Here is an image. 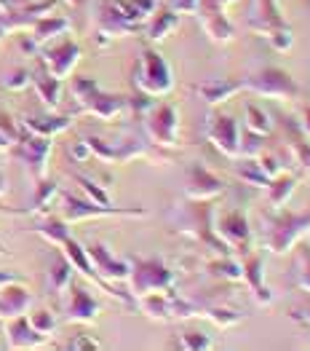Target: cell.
<instances>
[{"label":"cell","instance_id":"1","mask_svg":"<svg viewBox=\"0 0 310 351\" xmlns=\"http://www.w3.org/2000/svg\"><path fill=\"white\" fill-rule=\"evenodd\" d=\"M310 234V209H268L259 212V241L270 255H286L292 247Z\"/></svg>","mask_w":310,"mask_h":351},{"label":"cell","instance_id":"2","mask_svg":"<svg viewBox=\"0 0 310 351\" xmlns=\"http://www.w3.org/2000/svg\"><path fill=\"white\" fill-rule=\"evenodd\" d=\"M177 231L190 236L193 241H201L203 247H209L217 255H230L222 239L214 234V202H185L182 206L174 209L171 215Z\"/></svg>","mask_w":310,"mask_h":351},{"label":"cell","instance_id":"3","mask_svg":"<svg viewBox=\"0 0 310 351\" xmlns=\"http://www.w3.org/2000/svg\"><path fill=\"white\" fill-rule=\"evenodd\" d=\"M70 94L78 105V113L94 116L99 121H113V118L123 116L129 110V99L120 94H110L99 86L94 78L88 75H78L70 84Z\"/></svg>","mask_w":310,"mask_h":351},{"label":"cell","instance_id":"4","mask_svg":"<svg viewBox=\"0 0 310 351\" xmlns=\"http://www.w3.org/2000/svg\"><path fill=\"white\" fill-rule=\"evenodd\" d=\"M91 156H96L105 164H129L134 158H155V161H169V156L161 153V147L153 143H144L142 137H118V140H105L96 134L83 137Z\"/></svg>","mask_w":310,"mask_h":351},{"label":"cell","instance_id":"5","mask_svg":"<svg viewBox=\"0 0 310 351\" xmlns=\"http://www.w3.org/2000/svg\"><path fill=\"white\" fill-rule=\"evenodd\" d=\"M129 295L137 300L142 295L166 293L174 287V274L164 261L158 258H129Z\"/></svg>","mask_w":310,"mask_h":351},{"label":"cell","instance_id":"6","mask_svg":"<svg viewBox=\"0 0 310 351\" xmlns=\"http://www.w3.org/2000/svg\"><path fill=\"white\" fill-rule=\"evenodd\" d=\"M241 86L244 91H252L257 97H265V99H279V102H292L300 97V86L297 81L281 70V67H259L249 75L241 78Z\"/></svg>","mask_w":310,"mask_h":351},{"label":"cell","instance_id":"7","mask_svg":"<svg viewBox=\"0 0 310 351\" xmlns=\"http://www.w3.org/2000/svg\"><path fill=\"white\" fill-rule=\"evenodd\" d=\"M134 86L140 88V94H147V97H153V99L166 97L171 88H174L171 67L155 49H144L140 54V59H137V67H134Z\"/></svg>","mask_w":310,"mask_h":351},{"label":"cell","instance_id":"8","mask_svg":"<svg viewBox=\"0 0 310 351\" xmlns=\"http://www.w3.org/2000/svg\"><path fill=\"white\" fill-rule=\"evenodd\" d=\"M142 129L147 140L158 147L179 145V113L171 102H153L142 113Z\"/></svg>","mask_w":310,"mask_h":351},{"label":"cell","instance_id":"9","mask_svg":"<svg viewBox=\"0 0 310 351\" xmlns=\"http://www.w3.org/2000/svg\"><path fill=\"white\" fill-rule=\"evenodd\" d=\"M59 204H62V220L67 226L91 220V217H144L147 209L144 206H102L94 204L91 199H78L73 193H59Z\"/></svg>","mask_w":310,"mask_h":351},{"label":"cell","instance_id":"10","mask_svg":"<svg viewBox=\"0 0 310 351\" xmlns=\"http://www.w3.org/2000/svg\"><path fill=\"white\" fill-rule=\"evenodd\" d=\"M214 234L222 239L230 252L246 255L252 247V226L249 217L241 209H230V212H214Z\"/></svg>","mask_w":310,"mask_h":351},{"label":"cell","instance_id":"11","mask_svg":"<svg viewBox=\"0 0 310 351\" xmlns=\"http://www.w3.org/2000/svg\"><path fill=\"white\" fill-rule=\"evenodd\" d=\"M14 156L22 161V164H27V169L32 172L35 180H43L46 172H49V158H51V150H54V143H51V137H40V134H25V137H19L14 145Z\"/></svg>","mask_w":310,"mask_h":351},{"label":"cell","instance_id":"12","mask_svg":"<svg viewBox=\"0 0 310 351\" xmlns=\"http://www.w3.org/2000/svg\"><path fill=\"white\" fill-rule=\"evenodd\" d=\"M206 137L227 158L241 156V126L227 113H211L206 121Z\"/></svg>","mask_w":310,"mask_h":351},{"label":"cell","instance_id":"13","mask_svg":"<svg viewBox=\"0 0 310 351\" xmlns=\"http://www.w3.org/2000/svg\"><path fill=\"white\" fill-rule=\"evenodd\" d=\"M227 3L233 0H198L196 14L201 19V27L214 43H230L235 38V27L225 14Z\"/></svg>","mask_w":310,"mask_h":351},{"label":"cell","instance_id":"14","mask_svg":"<svg viewBox=\"0 0 310 351\" xmlns=\"http://www.w3.org/2000/svg\"><path fill=\"white\" fill-rule=\"evenodd\" d=\"M40 62H43V70L46 73H51L54 78L64 81V78L73 75L75 64L81 62V46L73 38H64V40H59L54 46L43 49L40 51Z\"/></svg>","mask_w":310,"mask_h":351},{"label":"cell","instance_id":"15","mask_svg":"<svg viewBox=\"0 0 310 351\" xmlns=\"http://www.w3.org/2000/svg\"><path fill=\"white\" fill-rule=\"evenodd\" d=\"M225 193V182L201 164H190L185 172V199L190 202H214Z\"/></svg>","mask_w":310,"mask_h":351},{"label":"cell","instance_id":"16","mask_svg":"<svg viewBox=\"0 0 310 351\" xmlns=\"http://www.w3.org/2000/svg\"><path fill=\"white\" fill-rule=\"evenodd\" d=\"M102 306L94 295L88 293L81 285H73L67 287V303H64V322H75V324H94L99 317Z\"/></svg>","mask_w":310,"mask_h":351},{"label":"cell","instance_id":"17","mask_svg":"<svg viewBox=\"0 0 310 351\" xmlns=\"http://www.w3.org/2000/svg\"><path fill=\"white\" fill-rule=\"evenodd\" d=\"M246 27L257 32L259 38H268L270 32L286 27V19H283L281 8H279V0H252L249 14H246Z\"/></svg>","mask_w":310,"mask_h":351},{"label":"cell","instance_id":"18","mask_svg":"<svg viewBox=\"0 0 310 351\" xmlns=\"http://www.w3.org/2000/svg\"><path fill=\"white\" fill-rule=\"evenodd\" d=\"M241 279L246 282V287L252 290L254 300L257 303H262V306H268V303H273V290L265 285V271H262V255L259 252H246V255H241Z\"/></svg>","mask_w":310,"mask_h":351},{"label":"cell","instance_id":"19","mask_svg":"<svg viewBox=\"0 0 310 351\" xmlns=\"http://www.w3.org/2000/svg\"><path fill=\"white\" fill-rule=\"evenodd\" d=\"M29 308H32V293L27 285H22V279L0 287V319L3 322L25 317Z\"/></svg>","mask_w":310,"mask_h":351},{"label":"cell","instance_id":"20","mask_svg":"<svg viewBox=\"0 0 310 351\" xmlns=\"http://www.w3.org/2000/svg\"><path fill=\"white\" fill-rule=\"evenodd\" d=\"M86 252H88L91 263L96 268V274L105 282H126V276H129V261L126 258H115L105 244H88Z\"/></svg>","mask_w":310,"mask_h":351},{"label":"cell","instance_id":"21","mask_svg":"<svg viewBox=\"0 0 310 351\" xmlns=\"http://www.w3.org/2000/svg\"><path fill=\"white\" fill-rule=\"evenodd\" d=\"M3 335H5V346L8 349H40V346L49 343V338L40 335L27 322V314L16 317V319H8V324L3 327Z\"/></svg>","mask_w":310,"mask_h":351},{"label":"cell","instance_id":"22","mask_svg":"<svg viewBox=\"0 0 310 351\" xmlns=\"http://www.w3.org/2000/svg\"><path fill=\"white\" fill-rule=\"evenodd\" d=\"M238 91H244L241 78H206L196 86V94L206 105H222L227 99H233Z\"/></svg>","mask_w":310,"mask_h":351},{"label":"cell","instance_id":"23","mask_svg":"<svg viewBox=\"0 0 310 351\" xmlns=\"http://www.w3.org/2000/svg\"><path fill=\"white\" fill-rule=\"evenodd\" d=\"M19 126L29 132V134H40V137H57L62 132H67L70 126H73V116H25L19 118Z\"/></svg>","mask_w":310,"mask_h":351},{"label":"cell","instance_id":"24","mask_svg":"<svg viewBox=\"0 0 310 351\" xmlns=\"http://www.w3.org/2000/svg\"><path fill=\"white\" fill-rule=\"evenodd\" d=\"M179 27V14L174 11V8H155V14L147 19V25H144V32H147V38L153 40V43H161V40H166L174 29Z\"/></svg>","mask_w":310,"mask_h":351},{"label":"cell","instance_id":"25","mask_svg":"<svg viewBox=\"0 0 310 351\" xmlns=\"http://www.w3.org/2000/svg\"><path fill=\"white\" fill-rule=\"evenodd\" d=\"M29 86H35L40 102L46 105V110H57L59 99H62V81L59 78H54L46 70H40V73H32V84Z\"/></svg>","mask_w":310,"mask_h":351},{"label":"cell","instance_id":"26","mask_svg":"<svg viewBox=\"0 0 310 351\" xmlns=\"http://www.w3.org/2000/svg\"><path fill=\"white\" fill-rule=\"evenodd\" d=\"M29 29H32V40H35V43H46V40H51V38H57V35L70 32V19H67V16L46 14V16H40V19H35Z\"/></svg>","mask_w":310,"mask_h":351},{"label":"cell","instance_id":"27","mask_svg":"<svg viewBox=\"0 0 310 351\" xmlns=\"http://www.w3.org/2000/svg\"><path fill=\"white\" fill-rule=\"evenodd\" d=\"M294 258H292V279H294V287L310 293V244H294Z\"/></svg>","mask_w":310,"mask_h":351},{"label":"cell","instance_id":"28","mask_svg":"<svg viewBox=\"0 0 310 351\" xmlns=\"http://www.w3.org/2000/svg\"><path fill=\"white\" fill-rule=\"evenodd\" d=\"M294 188H297V177L294 175H276L270 182H268V204L270 209H281L286 206V202L292 199V193H294Z\"/></svg>","mask_w":310,"mask_h":351},{"label":"cell","instance_id":"29","mask_svg":"<svg viewBox=\"0 0 310 351\" xmlns=\"http://www.w3.org/2000/svg\"><path fill=\"white\" fill-rule=\"evenodd\" d=\"M171 290V287H169ZM169 290L166 293H150L137 298L134 303L140 306L142 311L150 317V319H161V322H169L171 319V306H169Z\"/></svg>","mask_w":310,"mask_h":351},{"label":"cell","instance_id":"30","mask_svg":"<svg viewBox=\"0 0 310 351\" xmlns=\"http://www.w3.org/2000/svg\"><path fill=\"white\" fill-rule=\"evenodd\" d=\"M38 185H35V199H32V206L27 209H8L11 215H29V212H43L46 206H51V199L59 196V185L54 180H35Z\"/></svg>","mask_w":310,"mask_h":351},{"label":"cell","instance_id":"31","mask_svg":"<svg viewBox=\"0 0 310 351\" xmlns=\"http://www.w3.org/2000/svg\"><path fill=\"white\" fill-rule=\"evenodd\" d=\"M233 172H235V177H238L244 185H252V188H259V191H265V188H268V182H270V177L262 172V167H259V161H257V158L235 161Z\"/></svg>","mask_w":310,"mask_h":351},{"label":"cell","instance_id":"32","mask_svg":"<svg viewBox=\"0 0 310 351\" xmlns=\"http://www.w3.org/2000/svg\"><path fill=\"white\" fill-rule=\"evenodd\" d=\"M73 263L64 258V252L62 255H57L54 258V263H51V268H49V293H64L67 287H70V282H73Z\"/></svg>","mask_w":310,"mask_h":351},{"label":"cell","instance_id":"33","mask_svg":"<svg viewBox=\"0 0 310 351\" xmlns=\"http://www.w3.org/2000/svg\"><path fill=\"white\" fill-rule=\"evenodd\" d=\"M206 271L214 279H225V282H241V261L230 258V255H217L206 263Z\"/></svg>","mask_w":310,"mask_h":351},{"label":"cell","instance_id":"34","mask_svg":"<svg viewBox=\"0 0 310 351\" xmlns=\"http://www.w3.org/2000/svg\"><path fill=\"white\" fill-rule=\"evenodd\" d=\"M244 126L254 132V134H259V137H270V132H273V121L270 116L265 113V108H259V105H254L249 102L246 108H244Z\"/></svg>","mask_w":310,"mask_h":351},{"label":"cell","instance_id":"35","mask_svg":"<svg viewBox=\"0 0 310 351\" xmlns=\"http://www.w3.org/2000/svg\"><path fill=\"white\" fill-rule=\"evenodd\" d=\"M29 231H32V234H38V236H43L49 244H59L64 236L70 234L67 223H64L62 217H51V215H49V217H43L40 223H35Z\"/></svg>","mask_w":310,"mask_h":351},{"label":"cell","instance_id":"36","mask_svg":"<svg viewBox=\"0 0 310 351\" xmlns=\"http://www.w3.org/2000/svg\"><path fill=\"white\" fill-rule=\"evenodd\" d=\"M201 317L211 319L217 327H233V324H238L241 319H244L241 311L227 308V306H201Z\"/></svg>","mask_w":310,"mask_h":351},{"label":"cell","instance_id":"37","mask_svg":"<svg viewBox=\"0 0 310 351\" xmlns=\"http://www.w3.org/2000/svg\"><path fill=\"white\" fill-rule=\"evenodd\" d=\"M73 180L81 185V191H83L86 196L94 202V204H102V206H113V202H110V196H107V191L105 188H99V182L96 180H91V177L81 175V172H75L73 175Z\"/></svg>","mask_w":310,"mask_h":351},{"label":"cell","instance_id":"38","mask_svg":"<svg viewBox=\"0 0 310 351\" xmlns=\"http://www.w3.org/2000/svg\"><path fill=\"white\" fill-rule=\"evenodd\" d=\"M27 322L40 332V335H46V338H51L54 332H57V317L49 311V308H35V311H27Z\"/></svg>","mask_w":310,"mask_h":351},{"label":"cell","instance_id":"39","mask_svg":"<svg viewBox=\"0 0 310 351\" xmlns=\"http://www.w3.org/2000/svg\"><path fill=\"white\" fill-rule=\"evenodd\" d=\"M29 84H32V73L25 70V67H14L0 78V86L5 91H25Z\"/></svg>","mask_w":310,"mask_h":351},{"label":"cell","instance_id":"40","mask_svg":"<svg viewBox=\"0 0 310 351\" xmlns=\"http://www.w3.org/2000/svg\"><path fill=\"white\" fill-rule=\"evenodd\" d=\"M262 153H265V137H259V134L246 129L241 134V156L244 158H259Z\"/></svg>","mask_w":310,"mask_h":351},{"label":"cell","instance_id":"41","mask_svg":"<svg viewBox=\"0 0 310 351\" xmlns=\"http://www.w3.org/2000/svg\"><path fill=\"white\" fill-rule=\"evenodd\" d=\"M265 40L270 43V49H273V51H279V54H281V51H289V49L294 46V32H292V27L286 25V27L270 32Z\"/></svg>","mask_w":310,"mask_h":351},{"label":"cell","instance_id":"42","mask_svg":"<svg viewBox=\"0 0 310 351\" xmlns=\"http://www.w3.org/2000/svg\"><path fill=\"white\" fill-rule=\"evenodd\" d=\"M211 338L203 335V332H182L179 335V349H188V351H206L211 349Z\"/></svg>","mask_w":310,"mask_h":351},{"label":"cell","instance_id":"43","mask_svg":"<svg viewBox=\"0 0 310 351\" xmlns=\"http://www.w3.org/2000/svg\"><path fill=\"white\" fill-rule=\"evenodd\" d=\"M70 156H73V161H78V164H86L88 158H91V147L86 140H75L73 145H70Z\"/></svg>","mask_w":310,"mask_h":351},{"label":"cell","instance_id":"44","mask_svg":"<svg viewBox=\"0 0 310 351\" xmlns=\"http://www.w3.org/2000/svg\"><path fill=\"white\" fill-rule=\"evenodd\" d=\"M292 153H294L297 164H300L302 169H308V172H310V145H308V143H292Z\"/></svg>","mask_w":310,"mask_h":351},{"label":"cell","instance_id":"45","mask_svg":"<svg viewBox=\"0 0 310 351\" xmlns=\"http://www.w3.org/2000/svg\"><path fill=\"white\" fill-rule=\"evenodd\" d=\"M257 161H259V167H262V172H265V175L270 177V180H273V177H276V175H281V167H279V161H276V156H268V153H262V156H259Z\"/></svg>","mask_w":310,"mask_h":351},{"label":"cell","instance_id":"46","mask_svg":"<svg viewBox=\"0 0 310 351\" xmlns=\"http://www.w3.org/2000/svg\"><path fill=\"white\" fill-rule=\"evenodd\" d=\"M67 349H102V343H99V341H91V338H86V335H75V338L67 343Z\"/></svg>","mask_w":310,"mask_h":351},{"label":"cell","instance_id":"47","mask_svg":"<svg viewBox=\"0 0 310 351\" xmlns=\"http://www.w3.org/2000/svg\"><path fill=\"white\" fill-rule=\"evenodd\" d=\"M294 322L305 324V327H310V300L305 303V306H297V308H292V314H289Z\"/></svg>","mask_w":310,"mask_h":351},{"label":"cell","instance_id":"48","mask_svg":"<svg viewBox=\"0 0 310 351\" xmlns=\"http://www.w3.org/2000/svg\"><path fill=\"white\" fill-rule=\"evenodd\" d=\"M177 14H196L198 8V0H174V5H171Z\"/></svg>","mask_w":310,"mask_h":351},{"label":"cell","instance_id":"49","mask_svg":"<svg viewBox=\"0 0 310 351\" xmlns=\"http://www.w3.org/2000/svg\"><path fill=\"white\" fill-rule=\"evenodd\" d=\"M300 129H302V132L310 137V108H305V110H302V123H300Z\"/></svg>","mask_w":310,"mask_h":351},{"label":"cell","instance_id":"50","mask_svg":"<svg viewBox=\"0 0 310 351\" xmlns=\"http://www.w3.org/2000/svg\"><path fill=\"white\" fill-rule=\"evenodd\" d=\"M16 279H19L16 274H8V271H0V287H3V285H8V282H16Z\"/></svg>","mask_w":310,"mask_h":351},{"label":"cell","instance_id":"51","mask_svg":"<svg viewBox=\"0 0 310 351\" xmlns=\"http://www.w3.org/2000/svg\"><path fill=\"white\" fill-rule=\"evenodd\" d=\"M8 32H11V29H8V25H5V14H0V40H3Z\"/></svg>","mask_w":310,"mask_h":351},{"label":"cell","instance_id":"52","mask_svg":"<svg viewBox=\"0 0 310 351\" xmlns=\"http://www.w3.org/2000/svg\"><path fill=\"white\" fill-rule=\"evenodd\" d=\"M5 191H8V180H5V175H3V172H0V196H3Z\"/></svg>","mask_w":310,"mask_h":351},{"label":"cell","instance_id":"53","mask_svg":"<svg viewBox=\"0 0 310 351\" xmlns=\"http://www.w3.org/2000/svg\"><path fill=\"white\" fill-rule=\"evenodd\" d=\"M0 150H11V143H8V137H3V134H0Z\"/></svg>","mask_w":310,"mask_h":351},{"label":"cell","instance_id":"54","mask_svg":"<svg viewBox=\"0 0 310 351\" xmlns=\"http://www.w3.org/2000/svg\"><path fill=\"white\" fill-rule=\"evenodd\" d=\"M5 252H8V250H5V244L0 241V255H5Z\"/></svg>","mask_w":310,"mask_h":351},{"label":"cell","instance_id":"55","mask_svg":"<svg viewBox=\"0 0 310 351\" xmlns=\"http://www.w3.org/2000/svg\"><path fill=\"white\" fill-rule=\"evenodd\" d=\"M0 335H3V319H0Z\"/></svg>","mask_w":310,"mask_h":351}]
</instances>
